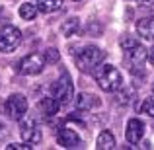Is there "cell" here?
I'll use <instances>...</instances> for the list:
<instances>
[{"mask_svg": "<svg viewBox=\"0 0 154 150\" xmlns=\"http://www.w3.org/2000/svg\"><path fill=\"white\" fill-rule=\"evenodd\" d=\"M72 2H82V0H72Z\"/></svg>", "mask_w": 154, "mask_h": 150, "instance_id": "obj_26", "label": "cell"}, {"mask_svg": "<svg viewBox=\"0 0 154 150\" xmlns=\"http://www.w3.org/2000/svg\"><path fill=\"white\" fill-rule=\"evenodd\" d=\"M146 57H148V60H150V64H154V47L146 53Z\"/></svg>", "mask_w": 154, "mask_h": 150, "instance_id": "obj_25", "label": "cell"}, {"mask_svg": "<svg viewBox=\"0 0 154 150\" xmlns=\"http://www.w3.org/2000/svg\"><path fill=\"white\" fill-rule=\"evenodd\" d=\"M6 148L8 150H31L33 146H31V144H27V142H12V144H8Z\"/></svg>", "mask_w": 154, "mask_h": 150, "instance_id": "obj_22", "label": "cell"}, {"mask_svg": "<svg viewBox=\"0 0 154 150\" xmlns=\"http://www.w3.org/2000/svg\"><path fill=\"white\" fill-rule=\"evenodd\" d=\"M137 109H139L143 115H148V117H154V94L148 96V98H144V101L140 105H137Z\"/></svg>", "mask_w": 154, "mask_h": 150, "instance_id": "obj_17", "label": "cell"}, {"mask_svg": "<svg viewBox=\"0 0 154 150\" xmlns=\"http://www.w3.org/2000/svg\"><path fill=\"white\" fill-rule=\"evenodd\" d=\"M140 4H143V8H150V10H154V0H140Z\"/></svg>", "mask_w": 154, "mask_h": 150, "instance_id": "obj_24", "label": "cell"}, {"mask_svg": "<svg viewBox=\"0 0 154 150\" xmlns=\"http://www.w3.org/2000/svg\"><path fill=\"white\" fill-rule=\"evenodd\" d=\"M94 78L98 82V86L103 92H107V94L117 92L123 86V76H121V72L113 64H98L94 68Z\"/></svg>", "mask_w": 154, "mask_h": 150, "instance_id": "obj_1", "label": "cell"}, {"mask_svg": "<svg viewBox=\"0 0 154 150\" xmlns=\"http://www.w3.org/2000/svg\"><path fill=\"white\" fill-rule=\"evenodd\" d=\"M137 31H139V35L144 37V39H154V16L139 20V22H137Z\"/></svg>", "mask_w": 154, "mask_h": 150, "instance_id": "obj_12", "label": "cell"}, {"mask_svg": "<svg viewBox=\"0 0 154 150\" xmlns=\"http://www.w3.org/2000/svg\"><path fill=\"white\" fill-rule=\"evenodd\" d=\"M119 45L123 47L125 51H127V49H133V47H137V45H139V41H137L135 37H131V35H125V37L119 39Z\"/></svg>", "mask_w": 154, "mask_h": 150, "instance_id": "obj_20", "label": "cell"}, {"mask_svg": "<svg viewBox=\"0 0 154 150\" xmlns=\"http://www.w3.org/2000/svg\"><path fill=\"white\" fill-rule=\"evenodd\" d=\"M53 92H55V99H57V103H59L60 107L68 105L72 99H74V88H72L70 74H68L66 70L60 72V78H59V82L55 84Z\"/></svg>", "mask_w": 154, "mask_h": 150, "instance_id": "obj_3", "label": "cell"}, {"mask_svg": "<svg viewBox=\"0 0 154 150\" xmlns=\"http://www.w3.org/2000/svg\"><path fill=\"white\" fill-rule=\"evenodd\" d=\"M39 107H41V111L45 113L47 117H51V115H55V113L59 111L60 105L57 103V99H55V98H43L41 101H39Z\"/></svg>", "mask_w": 154, "mask_h": 150, "instance_id": "obj_16", "label": "cell"}, {"mask_svg": "<svg viewBox=\"0 0 154 150\" xmlns=\"http://www.w3.org/2000/svg\"><path fill=\"white\" fill-rule=\"evenodd\" d=\"M60 6H63V0H37V12H43V14L57 12Z\"/></svg>", "mask_w": 154, "mask_h": 150, "instance_id": "obj_15", "label": "cell"}, {"mask_svg": "<svg viewBox=\"0 0 154 150\" xmlns=\"http://www.w3.org/2000/svg\"><path fill=\"white\" fill-rule=\"evenodd\" d=\"M103 59H105V53L100 47L88 45L76 55V66L80 68V72H86L88 74V72H94V68L98 64H102Z\"/></svg>", "mask_w": 154, "mask_h": 150, "instance_id": "obj_2", "label": "cell"}, {"mask_svg": "<svg viewBox=\"0 0 154 150\" xmlns=\"http://www.w3.org/2000/svg\"><path fill=\"white\" fill-rule=\"evenodd\" d=\"M133 94H135V90H133V88H125V90L117 96V101H119V103H123V105L129 103V99L133 98Z\"/></svg>", "mask_w": 154, "mask_h": 150, "instance_id": "obj_21", "label": "cell"}, {"mask_svg": "<svg viewBox=\"0 0 154 150\" xmlns=\"http://www.w3.org/2000/svg\"><path fill=\"white\" fill-rule=\"evenodd\" d=\"M96 146H98L100 150H111V148H115V136H113L109 131L100 133L98 140H96Z\"/></svg>", "mask_w": 154, "mask_h": 150, "instance_id": "obj_13", "label": "cell"}, {"mask_svg": "<svg viewBox=\"0 0 154 150\" xmlns=\"http://www.w3.org/2000/svg\"><path fill=\"white\" fill-rule=\"evenodd\" d=\"M100 105H102V99H100L98 96H94V94L82 92V94L76 96V107H78L80 111H92V109L100 107Z\"/></svg>", "mask_w": 154, "mask_h": 150, "instance_id": "obj_10", "label": "cell"}, {"mask_svg": "<svg viewBox=\"0 0 154 150\" xmlns=\"http://www.w3.org/2000/svg\"><path fill=\"white\" fill-rule=\"evenodd\" d=\"M43 59H45V64H55V63H59L60 53L57 49H47L45 55H43Z\"/></svg>", "mask_w": 154, "mask_h": 150, "instance_id": "obj_19", "label": "cell"}, {"mask_svg": "<svg viewBox=\"0 0 154 150\" xmlns=\"http://www.w3.org/2000/svg\"><path fill=\"white\" fill-rule=\"evenodd\" d=\"M60 31H63L64 37H74V35L80 31V20L78 18H68L66 22L63 23Z\"/></svg>", "mask_w": 154, "mask_h": 150, "instance_id": "obj_14", "label": "cell"}, {"mask_svg": "<svg viewBox=\"0 0 154 150\" xmlns=\"http://www.w3.org/2000/svg\"><path fill=\"white\" fill-rule=\"evenodd\" d=\"M22 43V31L14 26L0 27V53H12Z\"/></svg>", "mask_w": 154, "mask_h": 150, "instance_id": "obj_4", "label": "cell"}, {"mask_svg": "<svg viewBox=\"0 0 154 150\" xmlns=\"http://www.w3.org/2000/svg\"><path fill=\"white\" fill-rule=\"evenodd\" d=\"M6 136H8V129H6V125L0 121V144L4 142V139H6Z\"/></svg>", "mask_w": 154, "mask_h": 150, "instance_id": "obj_23", "label": "cell"}, {"mask_svg": "<svg viewBox=\"0 0 154 150\" xmlns=\"http://www.w3.org/2000/svg\"><path fill=\"white\" fill-rule=\"evenodd\" d=\"M20 135H22L23 142L27 144H37L41 140V131L37 129V123H35L33 117H26L20 123Z\"/></svg>", "mask_w": 154, "mask_h": 150, "instance_id": "obj_8", "label": "cell"}, {"mask_svg": "<svg viewBox=\"0 0 154 150\" xmlns=\"http://www.w3.org/2000/svg\"><path fill=\"white\" fill-rule=\"evenodd\" d=\"M57 140L63 148H76L80 144V136L76 131L72 129H60L59 135H57Z\"/></svg>", "mask_w": 154, "mask_h": 150, "instance_id": "obj_11", "label": "cell"}, {"mask_svg": "<svg viewBox=\"0 0 154 150\" xmlns=\"http://www.w3.org/2000/svg\"><path fill=\"white\" fill-rule=\"evenodd\" d=\"M125 135H127V140L131 144H139L143 135H144V123L139 119H131L127 123V133Z\"/></svg>", "mask_w": 154, "mask_h": 150, "instance_id": "obj_9", "label": "cell"}, {"mask_svg": "<svg viewBox=\"0 0 154 150\" xmlns=\"http://www.w3.org/2000/svg\"><path fill=\"white\" fill-rule=\"evenodd\" d=\"M144 60H146V51L140 45L133 47V49H127V53H125V64H127L131 74H143Z\"/></svg>", "mask_w": 154, "mask_h": 150, "instance_id": "obj_6", "label": "cell"}, {"mask_svg": "<svg viewBox=\"0 0 154 150\" xmlns=\"http://www.w3.org/2000/svg\"><path fill=\"white\" fill-rule=\"evenodd\" d=\"M20 16H22L23 20H33L35 16H37V6L31 2H26L20 6Z\"/></svg>", "mask_w": 154, "mask_h": 150, "instance_id": "obj_18", "label": "cell"}, {"mask_svg": "<svg viewBox=\"0 0 154 150\" xmlns=\"http://www.w3.org/2000/svg\"><path fill=\"white\" fill-rule=\"evenodd\" d=\"M4 109H6L8 117L10 119H22L23 115H26L27 111V98L23 94H12L10 98L6 99V105H4Z\"/></svg>", "mask_w": 154, "mask_h": 150, "instance_id": "obj_7", "label": "cell"}, {"mask_svg": "<svg viewBox=\"0 0 154 150\" xmlns=\"http://www.w3.org/2000/svg\"><path fill=\"white\" fill-rule=\"evenodd\" d=\"M45 68V59L39 53H31V55L23 57L18 63V72L23 76H35Z\"/></svg>", "mask_w": 154, "mask_h": 150, "instance_id": "obj_5", "label": "cell"}]
</instances>
